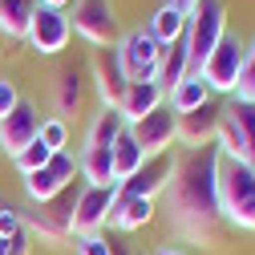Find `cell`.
Masks as SVG:
<instances>
[{"mask_svg":"<svg viewBox=\"0 0 255 255\" xmlns=\"http://www.w3.org/2000/svg\"><path fill=\"white\" fill-rule=\"evenodd\" d=\"M162 211L170 227L190 243H211L223 227L219 211V146L178 150L174 174L162 190Z\"/></svg>","mask_w":255,"mask_h":255,"instance_id":"6da1fadb","label":"cell"},{"mask_svg":"<svg viewBox=\"0 0 255 255\" xmlns=\"http://www.w3.org/2000/svg\"><path fill=\"white\" fill-rule=\"evenodd\" d=\"M219 211L223 223L255 231V170L239 158L219 154Z\"/></svg>","mask_w":255,"mask_h":255,"instance_id":"7a4b0ae2","label":"cell"},{"mask_svg":"<svg viewBox=\"0 0 255 255\" xmlns=\"http://www.w3.org/2000/svg\"><path fill=\"white\" fill-rule=\"evenodd\" d=\"M227 37V4L223 0H199L195 8L186 12V53H190V73L203 69V61L211 57V49Z\"/></svg>","mask_w":255,"mask_h":255,"instance_id":"3957f363","label":"cell"},{"mask_svg":"<svg viewBox=\"0 0 255 255\" xmlns=\"http://www.w3.org/2000/svg\"><path fill=\"white\" fill-rule=\"evenodd\" d=\"M77 190H81V186H65L57 199L41 203L37 211H28V215H24V231H28V235H41L45 243H65V239L73 235Z\"/></svg>","mask_w":255,"mask_h":255,"instance_id":"277c9868","label":"cell"},{"mask_svg":"<svg viewBox=\"0 0 255 255\" xmlns=\"http://www.w3.org/2000/svg\"><path fill=\"white\" fill-rule=\"evenodd\" d=\"M243 61H247V45H243L235 33H227V37L211 49V57L203 61L199 77H203V85L215 89V93H235V81H239V73H243Z\"/></svg>","mask_w":255,"mask_h":255,"instance_id":"5b68a950","label":"cell"},{"mask_svg":"<svg viewBox=\"0 0 255 255\" xmlns=\"http://www.w3.org/2000/svg\"><path fill=\"white\" fill-rule=\"evenodd\" d=\"M69 24H73V33H81L89 45H98V49L122 41L114 0H77L73 12H69Z\"/></svg>","mask_w":255,"mask_h":255,"instance_id":"8992f818","label":"cell"},{"mask_svg":"<svg viewBox=\"0 0 255 255\" xmlns=\"http://www.w3.org/2000/svg\"><path fill=\"white\" fill-rule=\"evenodd\" d=\"M73 178H77V154L73 150H61V154L49 158L41 170L24 174V195H28L33 207H41V203L57 199L65 186H73Z\"/></svg>","mask_w":255,"mask_h":255,"instance_id":"52a82bcc","label":"cell"},{"mask_svg":"<svg viewBox=\"0 0 255 255\" xmlns=\"http://www.w3.org/2000/svg\"><path fill=\"white\" fill-rule=\"evenodd\" d=\"M162 49L150 37V28H134V33H126L118 41V57H122V69L130 81H154L158 73V61H162Z\"/></svg>","mask_w":255,"mask_h":255,"instance_id":"ba28073f","label":"cell"},{"mask_svg":"<svg viewBox=\"0 0 255 255\" xmlns=\"http://www.w3.org/2000/svg\"><path fill=\"white\" fill-rule=\"evenodd\" d=\"M174 158H178V150L150 154L126 182H118V195L122 199H162V190H166V182L174 174Z\"/></svg>","mask_w":255,"mask_h":255,"instance_id":"9c48e42d","label":"cell"},{"mask_svg":"<svg viewBox=\"0 0 255 255\" xmlns=\"http://www.w3.org/2000/svg\"><path fill=\"white\" fill-rule=\"evenodd\" d=\"M114 203H118V182L114 186H81L77 207H73V235H98L110 223Z\"/></svg>","mask_w":255,"mask_h":255,"instance_id":"30bf717a","label":"cell"},{"mask_svg":"<svg viewBox=\"0 0 255 255\" xmlns=\"http://www.w3.org/2000/svg\"><path fill=\"white\" fill-rule=\"evenodd\" d=\"M73 37V24H69V12H61V8H37L33 20H28V45H33L41 57H57L61 49L69 45Z\"/></svg>","mask_w":255,"mask_h":255,"instance_id":"8fae6325","label":"cell"},{"mask_svg":"<svg viewBox=\"0 0 255 255\" xmlns=\"http://www.w3.org/2000/svg\"><path fill=\"white\" fill-rule=\"evenodd\" d=\"M174 126H178V118H174V110L162 102L158 110H150L142 122H134L130 126V138L138 142V150L150 158V154H166V150H174Z\"/></svg>","mask_w":255,"mask_h":255,"instance_id":"7c38bea8","label":"cell"},{"mask_svg":"<svg viewBox=\"0 0 255 255\" xmlns=\"http://www.w3.org/2000/svg\"><path fill=\"white\" fill-rule=\"evenodd\" d=\"M89 69H93V85H98V98H102V106L118 110V102H122L126 85H130V77H126V69H122V57H118V45L93 49Z\"/></svg>","mask_w":255,"mask_h":255,"instance_id":"4fadbf2b","label":"cell"},{"mask_svg":"<svg viewBox=\"0 0 255 255\" xmlns=\"http://www.w3.org/2000/svg\"><path fill=\"white\" fill-rule=\"evenodd\" d=\"M219 118H223V106H215V102L182 114L178 126H174V146H182V150L211 146V142H215V130H219Z\"/></svg>","mask_w":255,"mask_h":255,"instance_id":"5bb4252c","label":"cell"},{"mask_svg":"<svg viewBox=\"0 0 255 255\" xmlns=\"http://www.w3.org/2000/svg\"><path fill=\"white\" fill-rule=\"evenodd\" d=\"M41 114H37V106L33 102H20L4 122H0V150H4V154H20L28 142H37L41 138Z\"/></svg>","mask_w":255,"mask_h":255,"instance_id":"9a60e30c","label":"cell"},{"mask_svg":"<svg viewBox=\"0 0 255 255\" xmlns=\"http://www.w3.org/2000/svg\"><path fill=\"white\" fill-rule=\"evenodd\" d=\"M162 102H166V93L158 89V81H130L126 93H122V102H118V114L126 118V126H134V122H142L150 110H158Z\"/></svg>","mask_w":255,"mask_h":255,"instance_id":"2e32d148","label":"cell"},{"mask_svg":"<svg viewBox=\"0 0 255 255\" xmlns=\"http://www.w3.org/2000/svg\"><path fill=\"white\" fill-rule=\"evenodd\" d=\"M154 215H158V203L154 199H122L118 195L106 227H114V231H138V227H150Z\"/></svg>","mask_w":255,"mask_h":255,"instance_id":"e0dca14e","label":"cell"},{"mask_svg":"<svg viewBox=\"0 0 255 255\" xmlns=\"http://www.w3.org/2000/svg\"><path fill=\"white\" fill-rule=\"evenodd\" d=\"M186 77H190V53H186V41H174V45L162 49V61H158L154 81H158V89H162V93H170V89L182 85Z\"/></svg>","mask_w":255,"mask_h":255,"instance_id":"ac0fdd59","label":"cell"},{"mask_svg":"<svg viewBox=\"0 0 255 255\" xmlns=\"http://www.w3.org/2000/svg\"><path fill=\"white\" fill-rule=\"evenodd\" d=\"M77 174L85 178V186H114V150L102 146H85L77 154Z\"/></svg>","mask_w":255,"mask_h":255,"instance_id":"d6986e66","label":"cell"},{"mask_svg":"<svg viewBox=\"0 0 255 255\" xmlns=\"http://www.w3.org/2000/svg\"><path fill=\"white\" fill-rule=\"evenodd\" d=\"M130 130L126 126V118L118 114V110H110V106H102L98 114H93V122H89V134H85V146H102V150H114V142Z\"/></svg>","mask_w":255,"mask_h":255,"instance_id":"ffe728a7","label":"cell"},{"mask_svg":"<svg viewBox=\"0 0 255 255\" xmlns=\"http://www.w3.org/2000/svg\"><path fill=\"white\" fill-rule=\"evenodd\" d=\"M53 106H57V118L61 122H69L73 114H81V77H77V69H61L57 73Z\"/></svg>","mask_w":255,"mask_h":255,"instance_id":"44dd1931","label":"cell"},{"mask_svg":"<svg viewBox=\"0 0 255 255\" xmlns=\"http://www.w3.org/2000/svg\"><path fill=\"white\" fill-rule=\"evenodd\" d=\"M223 114L235 122V130H239V138H243V150H247V166L255 170V102L231 98L227 106H223Z\"/></svg>","mask_w":255,"mask_h":255,"instance_id":"7402d4cb","label":"cell"},{"mask_svg":"<svg viewBox=\"0 0 255 255\" xmlns=\"http://www.w3.org/2000/svg\"><path fill=\"white\" fill-rule=\"evenodd\" d=\"M182 33H186V12H178L166 0V4L150 16V37L158 45H174V41H182Z\"/></svg>","mask_w":255,"mask_h":255,"instance_id":"603a6c76","label":"cell"},{"mask_svg":"<svg viewBox=\"0 0 255 255\" xmlns=\"http://www.w3.org/2000/svg\"><path fill=\"white\" fill-rule=\"evenodd\" d=\"M211 102V89L203 85V77L199 73H190L182 85H174L170 89V110H174V118H182V114H190V110H199V106H207Z\"/></svg>","mask_w":255,"mask_h":255,"instance_id":"cb8c5ba5","label":"cell"},{"mask_svg":"<svg viewBox=\"0 0 255 255\" xmlns=\"http://www.w3.org/2000/svg\"><path fill=\"white\" fill-rule=\"evenodd\" d=\"M37 12V0H0V33L28 37V20Z\"/></svg>","mask_w":255,"mask_h":255,"instance_id":"d4e9b609","label":"cell"},{"mask_svg":"<svg viewBox=\"0 0 255 255\" xmlns=\"http://www.w3.org/2000/svg\"><path fill=\"white\" fill-rule=\"evenodd\" d=\"M142 162H146V154L138 150V142L130 138V130H126V134L114 142V178H118V182H126V178H130Z\"/></svg>","mask_w":255,"mask_h":255,"instance_id":"484cf974","label":"cell"},{"mask_svg":"<svg viewBox=\"0 0 255 255\" xmlns=\"http://www.w3.org/2000/svg\"><path fill=\"white\" fill-rule=\"evenodd\" d=\"M49 158H53V150H49V146L37 138V142H28V146H24V150L12 158V162H16V170H20V174H33V170H41V166L49 162Z\"/></svg>","mask_w":255,"mask_h":255,"instance_id":"4316f807","label":"cell"},{"mask_svg":"<svg viewBox=\"0 0 255 255\" xmlns=\"http://www.w3.org/2000/svg\"><path fill=\"white\" fill-rule=\"evenodd\" d=\"M41 142L61 154V150H69V122H61V118H45L41 122Z\"/></svg>","mask_w":255,"mask_h":255,"instance_id":"83f0119b","label":"cell"},{"mask_svg":"<svg viewBox=\"0 0 255 255\" xmlns=\"http://www.w3.org/2000/svg\"><path fill=\"white\" fill-rule=\"evenodd\" d=\"M231 98H243V102H255V45H247V61H243V73L235 81V93Z\"/></svg>","mask_w":255,"mask_h":255,"instance_id":"f1b7e54d","label":"cell"},{"mask_svg":"<svg viewBox=\"0 0 255 255\" xmlns=\"http://www.w3.org/2000/svg\"><path fill=\"white\" fill-rule=\"evenodd\" d=\"M73 247H77V255H114V251H110V239H106L102 231H98V235H77Z\"/></svg>","mask_w":255,"mask_h":255,"instance_id":"f546056e","label":"cell"},{"mask_svg":"<svg viewBox=\"0 0 255 255\" xmlns=\"http://www.w3.org/2000/svg\"><path fill=\"white\" fill-rule=\"evenodd\" d=\"M16 231H24V215L4 203V207H0V239H12Z\"/></svg>","mask_w":255,"mask_h":255,"instance_id":"4dcf8cb0","label":"cell"},{"mask_svg":"<svg viewBox=\"0 0 255 255\" xmlns=\"http://www.w3.org/2000/svg\"><path fill=\"white\" fill-rule=\"evenodd\" d=\"M20 106V93H16V81H8V77H0V122H4L12 110Z\"/></svg>","mask_w":255,"mask_h":255,"instance_id":"1f68e13d","label":"cell"},{"mask_svg":"<svg viewBox=\"0 0 255 255\" xmlns=\"http://www.w3.org/2000/svg\"><path fill=\"white\" fill-rule=\"evenodd\" d=\"M33 251V235L28 231H16L12 239H8V255H28Z\"/></svg>","mask_w":255,"mask_h":255,"instance_id":"d6a6232c","label":"cell"},{"mask_svg":"<svg viewBox=\"0 0 255 255\" xmlns=\"http://www.w3.org/2000/svg\"><path fill=\"white\" fill-rule=\"evenodd\" d=\"M150 255H186V251H182V247H170V243H162V247H154Z\"/></svg>","mask_w":255,"mask_h":255,"instance_id":"836d02e7","label":"cell"},{"mask_svg":"<svg viewBox=\"0 0 255 255\" xmlns=\"http://www.w3.org/2000/svg\"><path fill=\"white\" fill-rule=\"evenodd\" d=\"M65 4L69 0H37V8H61V12H65Z\"/></svg>","mask_w":255,"mask_h":255,"instance_id":"e575fe53","label":"cell"},{"mask_svg":"<svg viewBox=\"0 0 255 255\" xmlns=\"http://www.w3.org/2000/svg\"><path fill=\"white\" fill-rule=\"evenodd\" d=\"M170 4H174L178 12H190V8H195V4H199V0H170Z\"/></svg>","mask_w":255,"mask_h":255,"instance_id":"d590c367","label":"cell"},{"mask_svg":"<svg viewBox=\"0 0 255 255\" xmlns=\"http://www.w3.org/2000/svg\"><path fill=\"white\" fill-rule=\"evenodd\" d=\"M0 255H8V239H0Z\"/></svg>","mask_w":255,"mask_h":255,"instance_id":"8d00e7d4","label":"cell"}]
</instances>
